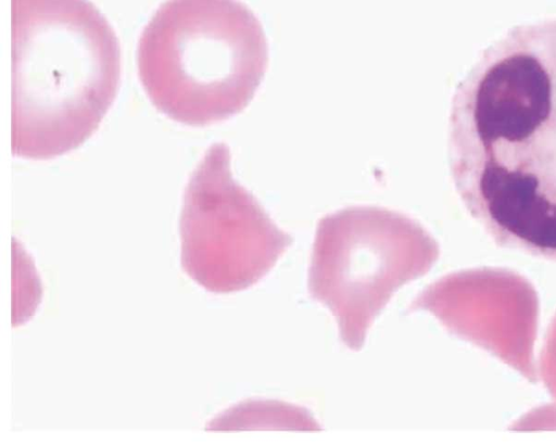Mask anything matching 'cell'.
Here are the masks:
<instances>
[{
	"instance_id": "cell-1",
	"label": "cell",
	"mask_w": 556,
	"mask_h": 444,
	"mask_svg": "<svg viewBox=\"0 0 556 444\" xmlns=\"http://www.w3.org/2000/svg\"><path fill=\"white\" fill-rule=\"evenodd\" d=\"M448 157L463 204L496 244L556 262V18L481 52L453 94Z\"/></svg>"
},
{
	"instance_id": "cell-2",
	"label": "cell",
	"mask_w": 556,
	"mask_h": 444,
	"mask_svg": "<svg viewBox=\"0 0 556 444\" xmlns=\"http://www.w3.org/2000/svg\"><path fill=\"white\" fill-rule=\"evenodd\" d=\"M11 148L48 160L81 145L121 81L118 39L89 0H11Z\"/></svg>"
},
{
	"instance_id": "cell-3",
	"label": "cell",
	"mask_w": 556,
	"mask_h": 444,
	"mask_svg": "<svg viewBox=\"0 0 556 444\" xmlns=\"http://www.w3.org/2000/svg\"><path fill=\"white\" fill-rule=\"evenodd\" d=\"M267 61L263 27L239 0H166L137 50L138 75L152 104L189 126L241 112Z\"/></svg>"
},
{
	"instance_id": "cell-4",
	"label": "cell",
	"mask_w": 556,
	"mask_h": 444,
	"mask_svg": "<svg viewBox=\"0 0 556 444\" xmlns=\"http://www.w3.org/2000/svg\"><path fill=\"white\" fill-rule=\"evenodd\" d=\"M438 255L434 239L408 216L346 207L318 223L308 290L336 318L341 341L358 351L393 293L428 272Z\"/></svg>"
},
{
	"instance_id": "cell-5",
	"label": "cell",
	"mask_w": 556,
	"mask_h": 444,
	"mask_svg": "<svg viewBox=\"0 0 556 444\" xmlns=\"http://www.w3.org/2000/svg\"><path fill=\"white\" fill-rule=\"evenodd\" d=\"M179 233L185 272L214 293L250 288L292 242L252 193L233 179L225 143L212 144L191 174Z\"/></svg>"
}]
</instances>
